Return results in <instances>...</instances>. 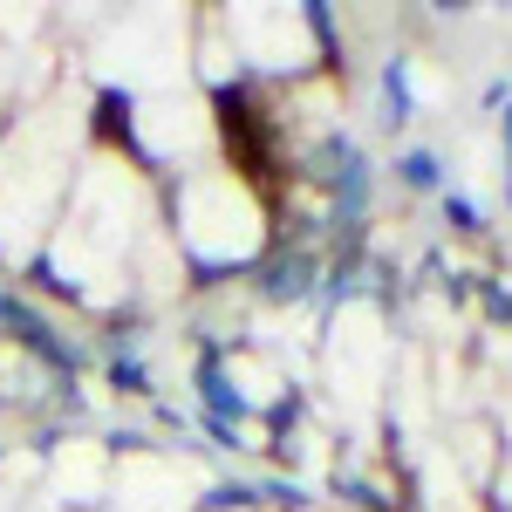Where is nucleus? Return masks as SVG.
<instances>
[{
  "label": "nucleus",
  "instance_id": "3",
  "mask_svg": "<svg viewBox=\"0 0 512 512\" xmlns=\"http://www.w3.org/2000/svg\"><path fill=\"white\" fill-rule=\"evenodd\" d=\"M403 178H410V185H437V164L417 151V158H403Z\"/></svg>",
  "mask_w": 512,
  "mask_h": 512
},
{
  "label": "nucleus",
  "instance_id": "1",
  "mask_svg": "<svg viewBox=\"0 0 512 512\" xmlns=\"http://www.w3.org/2000/svg\"><path fill=\"white\" fill-rule=\"evenodd\" d=\"M219 130H226V151H233V164L246 171V185H260V192H274V171H280V130L274 117L246 96V89H226L219 96Z\"/></svg>",
  "mask_w": 512,
  "mask_h": 512
},
{
  "label": "nucleus",
  "instance_id": "2",
  "mask_svg": "<svg viewBox=\"0 0 512 512\" xmlns=\"http://www.w3.org/2000/svg\"><path fill=\"white\" fill-rule=\"evenodd\" d=\"M267 294H308V260L294 253V260H280L274 280H267Z\"/></svg>",
  "mask_w": 512,
  "mask_h": 512
}]
</instances>
